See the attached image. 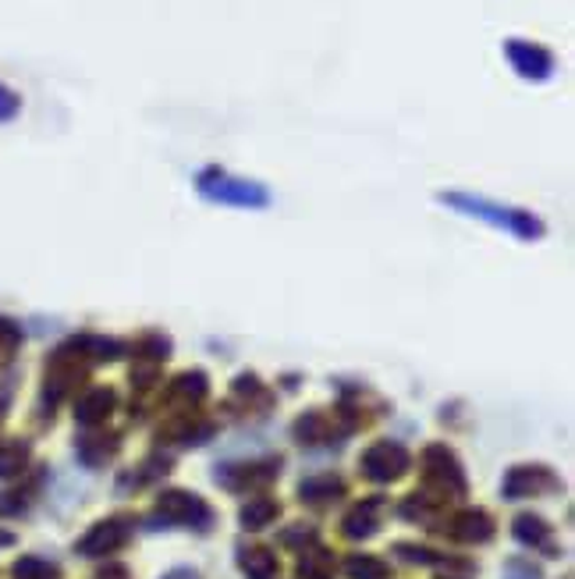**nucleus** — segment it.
I'll list each match as a JSON object with an SVG mask.
<instances>
[{
  "instance_id": "0eeeda50",
  "label": "nucleus",
  "mask_w": 575,
  "mask_h": 579,
  "mask_svg": "<svg viewBox=\"0 0 575 579\" xmlns=\"http://www.w3.org/2000/svg\"><path fill=\"white\" fill-rule=\"evenodd\" d=\"M557 483L551 469L543 466H516L505 480V498H526V494H537V491H557Z\"/></svg>"
},
{
  "instance_id": "a211bd4d",
  "label": "nucleus",
  "mask_w": 575,
  "mask_h": 579,
  "mask_svg": "<svg viewBox=\"0 0 575 579\" xmlns=\"http://www.w3.org/2000/svg\"><path fill=\"white\" fill-rule=\"evenodd\" d=\"M274 515H278V505L270 498H256L249 501L246 509H241V526L246 530H263L267 523H274Z\"/></svg>"
},
{
  "instance_id": "6e6552de",
  "label": "nucleus",
  "mask_w": 575,
  "mask_h": 579,
  "mask_svg": "<svg viewBox=\"0 0 575 579\" xmlns=\"http://www.w3.org/2000/svg\"><path fill=\"white\" fill-rule=\"evenodd\" d=\"M422 463H427V474H430L437 483H448L455 494L465 491V474H462L459 459H455V455H451L448 448H441V445L427 448V455H422Z\"/></svg>"
},
{
  "instance_id": "4be33fe9",
  "label": "nucleus",
  "mask_w": 575,
  "mask_h": 579,
  "mask_svg": "<svg viewBox=\"0 0 575 579\" xmlns=\"http://www.w3.org/2000/svg\"><path fill=\"white\" fill-rule=\"evenodd\" d=\"M395 555H402L405 561H419V566H433V561H441L433 552H427V547H408V544H398Z\"/></svg>"
},
{
  "instance_id": "ddd939ff",
  "label": "nucleus",
  "mask_w": 575,
  "mask_h": 579,
  "mask_svg": "<svg viewBox=\"0 0 575 579\" xmlns=\"http://www.w3.org/2000/svg\"><path fill=\"white\" fill-rule=\"evenodd\" d=\"M25 466H29V445L25 441H4V445H0V477L4 480L19 477Z\"/></svg>"
},
{
  "instance_id": "2eb2a0df",
  "label": "nucleus",
  "mask_w": 575,
  "mask_h": 579,
  "mask_svg": "<svg viewBox=\"0 0 575 579\" xmlns=\"http://www.w3.org/2000/svg\"><path fill=\"white\" fill-rule=\"evenodd\" d=\"M11 576H14V579H60V569L54 566V561H47V558L29 555V558L14 561Z\"/></svg>"
},
{
  "instance_id": "412c9836",
  "label": "nucleus",
  "mask_w": 575,
  "mask_h": 579,
  "mask_svg": "<svg viewBox=\"0 0 575 579\" xmlns=\"http://www.w3.org/2000/svg\"><path fill=\"white\" fill-rule=\"evenodd\" d=\"M22 111V97L14 93V89L8 82H0V125H8V121H14Z\"/></svg>"
},
{
  "instance_id": "dca6fc26",
  "label": "nucleus",
  "mask_w": 575,
  "mask_h": 579,
  "mask_svg": "<svg viewBox=\"0 0 575 579\" xmlns=\"http://www.w3.org/2000/svg\"><path fill=\"white\" fill-rule=\"evenodd\" d=\"M117 452V437H82L79 441V455H82V463L86 466H103L111 459V455Z\"/></svg>"
},
{
  "instance_id": "b1692460",
  "label": "nucleus",
  "mask_w": 575,
  "mask_h": 579,
  "mask_svg": "<svg viewBox=\"0 0 575 579\" xmlns=\"http://www.w3.org/2000/svg\"><path fill=\"white\" fill-rule=\"evenodd\" d=\"M164 579H200V576H195V572H189V569H174V572H168Z\"/></svg>"
},
{
  "instance_id": "9b49d317",
  "label": "nucleus",
  "mask_w": 575,
  "mask_h": 579,
  "mask_svg": "<svg viewBox=\"0 0 575 579\" xmlns=\"http://www.w3.org/2000/svg\"><path fill=\"white\" fill-rule=\"evenodd\" d=\"M381 498H370L362 501V505L356 512H348L345 520V533L348 537H370V533H376V526H381Z\"/></svg>"
},
{
  "instance_id": "20e7f679",
  "label": "nucleus",
  "mask_w": 575,
  "mask_h": 579,
  "mask_svg": "<svg viewBox=\"0 0 575 579\" xmlns=\"http://www.w3.org/2000/svg\"><path fill=\"white\" fill-rule=\"evenodd\" d=\"M154 523L160 526H192V530H206L214 523V512L206 509L203 498H195L189 491H168L157 501V515Z\"/></svg>"
},
{
  "instance_id": "7ed1b4c3",
  "label": "nucleus",
  "mask_w": 575,
  "mask_h": 579,
  "mask_svg": "<svg viewBox=\"0 0 575 579\" xmlns=\"http://www.w3.org/2000/svg\"><path fill=\"white\" fill-rule=\"evenodd\" d=\"M501 51L508 57L511 71H516L519 79H526V82H551L557 75V57L543 47V43L511 36V40H505Z\"/></svg>"
},
{
  "instance_id": "f257e3e1",
  "label": "nucleus",
  "mask_w": 575,
  "mask_h": 579,
  "mask_svg": "<svg viewBox=\"0 0 575 579\" xmlns=\"http://www.w3.org/2000/svg\"><path fill=\"white\" fill-rule=\"evenodd\" d=\"M437 203L462 213V218L483 221L491 227H501V232L516 235L522 242H537L548 235V224H543L533 210L511 207V203H497L487 196H473V192H437Z\"/></svg>"
},
{
  "instance_id": "6ab92c4d",
  "label": "nucleus",
  "mask_w": 575,
  "mask_h": 579,
  "mask_svg": "<svg viewBox=\"0 0 575 579\" xmlns=\"http://www.w3.org/2000/svg\"><path fill=\"white\" fill-rule=\"evenodd\" d=\"M171 394H174V399H192V402H200L203 394H206V377H203L200 370L181 374L174 385H171Z\"/></svg>"
},
{
  "instance_id": "39448f33",
  "label": "nucleus",
  "mask_w": 575,
  "mask_h": 579,
  "mask_svg": "<svg viewBox=\"0 0 575 579\" xmlns=\"http://www.w3.org/2000/svg\"><path fill=\"white\" fill-rule=\"evenodd\" d=\"M408 466H413V455H408L398 441H381V445H373L367 455H362V474L376 483L398 480Z\"/></svg>"
},
{
  "instance_id": "5701e85b",
  "label": "nucleus",
  "mask_w": 575,
  "mask_h": 579,
  "mask_svg": "<svg viewBox=\"0 0 575 579\" xmlns=\"http://www.w3.org/2000/svg\"><path fill=\"white\" fill-rule=\"evenodd\" d=\"M505 579H540V569H537V566H529V561L511 558V561H508V569H505Z\"/></svg>"
},
{
  "instance_id": "aec40b11",
  "label": "nucleus",
  "mask_w": 575,
  "mask_h": 579,
  "mask_svg": "<svg viewBox=\"0 0 575 579\" xmlns=\"http://www.w3.org/2000/svg\"><path fill=\"white\" fill-rule=\"evenodd\" d=\"M345 566H348V576H356V579H384L387 576V566L373 555H356V558H348Z\"/></svg>"
},
{
  "instance_id": "f3484780",
  "label": "nucleus",
  "mask_w": 575,
  "mask_h": 579,
  "mask_svg": "<svg viewBox=\"0 0 575 579\" xmlns=\"http://www.w3.org/2000/svg\"><path fill=\"white\" fill-rule=\"evenodd\" d=\"M241 572H246L249 579H274L278 561L270 552H263V547H256V552L241 555Z\"/></svg>"
},
{
  "instance_id": "1a4fd4ad",
  "label": "nucleus",
  "mask_w": 575,
  "mask_h": 579,
  "mask_svg": "<svg viewBox=\"0 0 575 579\" xmlns=\"http://www.w3.org/2000/svg\"><path fill=\"white\" fill-rule=\"evenodd\" d=\"M451 537H459L465 544H487L494 537V520L483 509H465L451 523Z\"/></svg>"
},
{
  "instance_id": "423d86ee",
  "label": "nucleus",
  "mask_w": 575,
  "mask_h": 579,
  "mask_svg": "<svg viewBox=\"0 0 575 579\" xmlns=\"http://www.w3.org/2000/svg\"><path fill=\"white\" fill-rule=\"evenodd\" d=\"M128 537H132V520L114 515V520H103L93 530H86V537L79 541V555L82 558H103V555L117 552Z\"/></svg>"
},
{
  "instance_id": "4468645a",
  "label": "nucleus",
  "mask_w": 575,
  "mask_h": 579,
  "mask_svg": "<svg viewBox=\"0 0 575 579\" xmlns=\"http://www.w3.org/2000/svg\"><path fill=\"white\" fill-rule=\"evenodd\" d=\"M298 494L313 501V505H320V501H330V498H338L345 494V483L338 477H316V480H306L298 487Z\"/></svg>"
},
{
  "instance_id": "f8f14e48",
  "label": "nucleus",
  "mask_w": 575,
  "mask_h": 579,
  "mask_svg": "<svg viewBox=\"0 0 575 579\" xmlns=\"http://www.w3.org/2000/svg\"><path fill=\"white\" fill-rule=\"evenodd\" d=\"M511 530H516V541L529 544V547H548L551 552V526L540 520V515H519L516 523H511Z\"/></svg>"
},
{
  "instance_id": "f03ea898",
  "label": "nucleus",
  "mask_w": 575,
  "mask_h": 579,
  "mask_svg": "<svg viewBox=\"0 0 575 579\" xmlns=\"http://www.w3.org/2000/svg\"><path fill=\"white\" fill-rule=\"evenodd\" d=\"M195 192L206 203L217 207H235V210H263L270 207V189L256 178H238L224 167H203L195 175Z\"/></svg>"
},
{
  "instance_id": "9d476101",
  "label": "nucleus",
  "mask_w": 575,
  "mask_h": 579,
  "mask_svg": "<svg viewBox=\"0 0 575 579\" xmlns=\"http://www.w3.org/2000/svg\"><path fill=\"white\" fill-rule=\"evenodd\" d=\"M114 391L111 388H89L79 402H75V420H79L82 426L89 423H100L103 416H111V409H114Z\"/></svg>"
}]
</instances>
